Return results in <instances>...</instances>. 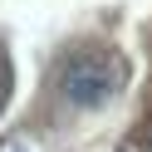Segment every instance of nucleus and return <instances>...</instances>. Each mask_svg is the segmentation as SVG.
<instances>
[{
	"label": "nucleus",
	"instance_id": "obj_1",
	"mask_svg": "<svg viewBox=\"0 0 152 152\" xmlns=\"http://www.w3.org/2000/svg\"><path fill=\"white\" fill-rule=\"evenodd\" d=\"M64 98L74 103V108H98V103H108L113 93H118L123 83V69L118 59H113L108 49H83L74 54L69 64H64Z\"/></svg>",
	"mask_w": 152,
	"mask_h": 152
}]
</instances>
